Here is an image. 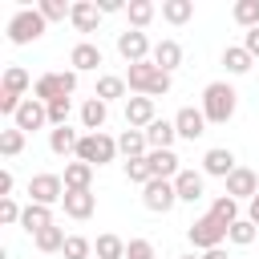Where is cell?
Returning <instances> with one entry per match:
<instances>
[{
    "mask_svg": "<svg viewBox=\"0 0 259 259\" xmlns=\"http://www.w3.org/2000/svg\"><path fill=\"white\" fill-rule=\"evenodd\" d=\"M125 85H130L134 97H166L170 85H174V77L162 73L154 61H138V65L125 69Z\"/></svg>",
    "mask_w": 259,
    "mask_h": 259,
    "instance_id": "6da1fadb",
    "label": "cell"
},
{
    "mask_svg": "<svg viewBox=\"0 0 259 259\" xmlns=\"http://www.w3.org/2000/svg\"><path fill=\"white\" fill-rule=\"evenodd\" d=\"M198 109L206 113L210 125H227V121L235 117V109H239L235 85H231V81H210V85L202 89V105H198Z\"/></svg>",
    "mask_w": 259,
    "mask_h": 259,
    "instance_id": "7a4b0ae2",
    "label": "cell"
},
{
    "mask_svg": "<svg viewBox=\"0 0 259 259\" xmlns=\"http://www.w3.org/2000/svg\"><path fill=\"white\" fill-rule=\"evenodd\" d=\"M73 93H77V73H73V69L40 73V77L32 81V97H36V101H45V105L65 101V97H73Z\"/></svg>",
    "mask_w": 259,
    "mask_h": 259,
    "instance_id": "3957f363",
    "label": "cell"
},
{
    "mask_svg": "<svg viewBox=\"0 0 259 259\" xmlns=\"http://www.w3.org/2000/svg\"><path fill=\"white\" fill-rule=\"evenodd\" d=\"M45 28H49V20L36 12V4H32V8L20 4V8L12 12V20H8V40H12V45H32V40L45 36Z\"/></svg>",
    "mask_w": 259,
    "mask_h": 259,
    "instance_id": "277c9868",
    "label": "cell"
},
{
    "mask_svg": "<svg viewBox=\"0 0 259 259\" xmlns=\"http://www.w3.org/2000/svg\"><path fill=\"white\" fill-rule=\"evenodd\" d=\"M117 154H121V150H117V138H109V134L101 130V134H81L73 158H77V162H89V166L97 170V166H109Z\"/></svg>",
    "mask_w": 259,
    "mask_h": 259,
    "instance_id": "5b68a950",
    "label": "cell"
},
{
    "mask_svg": "<svg viewBox=\"0 0 259 259\" xmlns=\"http://www.w3.org/2000/svg\"><path fill=\"white\" fill-rule=\"evenodd\" d=\"M227 231H231V227H223V223L206 210V214H198V219L186 227V239H190V247H198V251H214V247H223Z\"/></svg>",
    "mask_w": 259,
    "mask_h": 259,
    "instance_id": "8992f818",
    "label": "cell"
},
{
    "mask_svg": "<svg viewBox=\"0 0 259 259\" xmlns=\"http://www.w3.org/2000/svg\"><path fill=\"white\" fill-rule=\"evenodd\" d=\"M142 206L154 210V214H170V210L178 206V190H174V182H170V178H150V182L142 186Z\"/></svg>",
    "mask_w": 259,
    "mask_h": 259,
    "instance_id": "52a82bcc",
    "label": "cell"
},
{
    "mask_svg": "<svg viewBox=\"0 0 259 259\" xmlns=\"http://www.w3.org/2000/svg\"><path fill=\"white\" fill-rule=\"evenodd\" d=\"M28 202H40V206L65 202V178L61 174H32L28 178Z\"/></svg>",
    "mask_w": 259,
    "mask_h": 259,
    "instance_id": "ba28073f",
    "label": "cell"
},
{
    "mask_svg": "<svg viewBox=\"0 0 259 259\" xmlns=\"http://www.w3.org/2000/svg\"><path fill=\"white\" fill-rule=\"evenodd\" d=\"M117 53H121V61H125V65H138V61H150L154 45H150V36H146V32L125 28V32H117Z\"/></svg>",
    "mask_w": 259,
    "mask_h": 259,
    "instance_id": "9c48e42d",
    "label": "cell"
},
{
    "mask_svg": "<svg viewBox=\"0 0 259 259\" xmlns=\"http://www.w3.org/2000/svg\"><path fill=\"white\" fill-rule=\"evenodd\" d=\"M12 125H16V130H24V134H36V130H53V125H49V105H45V101H36V97H24V105L16 109Z\"/></svg>",
    "mask_w": 259,
    "mask_h": 259,
    "instance_id": "30bf717a",
    "label": "cell"
},
{
    "mask_svg": "<svg viewBox=\"0 0 259 259\" xmlns=\"http://www.w3.org/2000/svg\"><path fill=\"white\" fill-rule=\"evenodd\" d=\"M239 170V162H235V150H227V146H210L206 154H202V174L206 178H231Z\"/></svg>",
    "mask_w": 259,
    "mask_h": 259,
    "instance_id": "8fae6325",
    "label": "cell"
},
{
    "mask_svg": "<svg viewBox=\"0 0 259 259\" xmlns=\"http://www.w3.org/2000/svg\"><path fill=\"white\" fill-rule=\"evenodd\" d=\"M150 121H158L154 97H125V130H150Z\"/></svg>",
    "mask_w": 259,
    "mask_h": 259,
    "instance_id": "7c38bea8",
    "label": "cell"
},
{
    "mask_svg": "<svg viewBox=\"0 0 259 259\" xmlns=\"http://www.w3.org/2000/svg\"><path fill=\"white\" fill-rule=\"evenodd\" d=\"M206 113L202 109H194V105H182L178 113H174V130H178V138H186V142H198L202 134H206Z\"/></svg>",
    "mask_w": 259,
    "mask_h": 259,
    "instance_id": "4fadbf2b",
    "label": "cell"
},
{
    "mask_svg": "<svg viewBox=\"0 0 259 259\" xmlns=\"http://www.w3.org/2000/svg\"><path fill=\"white\" fill-rule=\"evenodd\" d=\"M174 190H178V202H198V198L206 194V174H202V170L182 166V170H178V178H174Z\"/></svg>",
    "mask_w": 259,
    "mask_h": 259,
    "instance_id": "5bb4252c",
    "label": "cell"
},
{
    "mask_svg": "<svg viewBox=\"0 0 259 259\" xmlns=\"http://www.w3.org/2000/svg\"><path fill=\"white\" fill-rule=\"evenodd\" d=\"M227 194H231L235 202H243V198L251 202V198L259 194V174H255L251 166H239V170L227 178Z\"/></svg>",
    "mask_w": 259,
    "mask_h": 259,
    "instance_id": "9a60e30c",
    "label": "cell"
},
{
    "mask_svg": "<svg viewBox=\"0 0 259 259\" xmlns=\"http://www.w3.org/2000/svg\"><path fill=\"white\" fill-rule=\"evenodd\" d=\"M97 65H101V49L93 40H77L69 49V69L73 73H97Z\"/></svg>",
    "mask_w": 259,
    "mask_h": 259,
    "instance_id": "2e32d148",
    "label": "cell"
},
{
    "mask_svg": "<svg viewBox=\"0 0 259 259\" xmlns=\"http://www.w3.org/2000/svg\"><path fill=\"white\" fill-rule=\"evenodd\" d=\"M65 214L69 219H77V223H85V219H93V210H97V194L93 190H65Z\"/></svg>",
    "mask_w": 259,
    "mask_h": 259,
    "instance_id": "e0dca14e",
    "label": "cell"
},
{
    "mask_svg": "<svg viewBox=\"0 0 259 259\" xmlns=\"http://www.w3.org/2000/svg\"><path fill=\"white\" fill-rule=\"evenodd\" d=\"M69 24H73L77 32H97V24H101V8H97V0H73Z\"/></svg>",
    "mask_w": 259,
    "mask_h": 259,
    "instance_id": "ac0fdd59",
    "label": "cell"
},
{
    "mask_svg": "<svg viewBox=\"0 0 259 259\" xmlns=\"http://www.w3.org/2000/svg\"><path fill=\"white\" fill-rule=\"evenodd\" d=\"M105 121H109V105L101 97H85L81 101V125H85V134H101Z\"/></svg>",
    "mask_w": 259,
    "mask_h": 259,
    "instance_id": "d6986e66",
    "label": "cell"
},
{
    "mask_svg": "<svg viewBox=\"0 0 259 259\" xmlns=\"http://www.w3.org/2000/svg\"><path fill=\"white\" fill-rule=\"evenodd\" d=\"M146 162H150V170H154V178H178V170H182V158L174 154V150H150L146 154Z\"/></svg>",
    "mask_w": 259,
    "mask_h": 259,
    "instance_id": "ffe728a7",
    "label": "cell"
},
{
    "mask_svg": "<svg viewBox=\"0 0 259 259\" xmlns=\"http://www.w3.org/2000/svg\"><path fill=\"white\" fill-rule=\"evenodd\" d=\"M150 61H154V65H158L162 73H174V69L182 65V45L166 36V40H158V45H154V53H150Z\"/></svg>",
    "mask_w": 259,
    "mask_h": 259,
    "instance_id": "44dd1931",
    "label": "cell"
},
{
    "mask_svg": "<svg viewBox=\"0 0 259 259\" xmlns=\"http://www.w3.org/2000/svg\"><path fill=\"white\" fill-rule=\"evenodd\" d=\"M125 93H130L125 73H101V77H97V85H93V97H101L105 105H109V101H117V97H125Z\"/></svg>",
    "mask_w": 259,
    "mask_h": 259,
    "instance_id": "7402d4cb",
    "label": "cell"
},
{
    "mask_svg": "<svg viewBox=\"0 0 259 259\" xmlns=\"http://www.w3.org/2000/svg\"><path fill=\"white\" fill-rule=\"evenodd\" d=\"M146 142H150V150H174V142H178L174 117H170V121H166V117L150 121V130H146Z\"/></svg>",
    "mask_w": 259,
    "mask_h": 259,
    "instance_id": "603a6c76",
    "label": "cell"
},
{
    "mask_svg": "<svg viewBox=\"0 0 259 259\" xmlns=\"http://www.w3.org/2000/svg\"><path fill=\"white\" fill-rule=\"evenodd\" d=\"M77 142H81V134H77L73 125H57V130H49V150H53L57 158H73V154H77Z\"/></svg>",
    "mask_w": 259,
    "mask_h": 259,
    "instance_id": "cb8c5ba5",
    "label": "cell"
},
{
    "mask_svg": "<svg viewBox=\"0 0 259 259\" xmlns=\"http://www.w3.org/2000/svg\"><path fill=\"white\" fill-rule=\"evenodd\" d=\"M65 190H93V166L89 162H65Z\"/></svg>",
    "mask_w": 259,
    "mask_h": 259,
    "instance_id": "d4e9b609",
    "label": "cell"
},
{
    "mask_svg": "<svg viewBox=\"0 0 259 259\" xmlns=\"http://www.w3.org/2000/svg\"><path fill=\"white\" fill-rule=\"evenodd\" d=\"M251 65H255V57H251L243 45H227V49H223V69H227L231 77H243V73H251Z\"/></svg>",
    "mask_w": 259,
    "mask_h": 259,
    "instance_id": "484cf974",
    "label": "cell"
},
{
    "mask_svg": "<svg viewBox=\"0 0 259 259\" xmlns=\"http://www.w3.org/2000/svg\"><path fill=\"white\" fill-rule=\"evenodd\" d=\"M20 227L28 235H40L45 227H53V206H40V202H28L24 214H20Z\"/></svg>",
    "mask_w": 259,
    "mask_h": 259,
    "instance_id": "4316f807",
    "label": "cell"
},
{
    "mask_svg": "<svg viewBox=\"0 0 259 259\" xmlns=\"http://www.w3.org/2000/svg\"><path fill=\"white\" fill-rule=\"evenodd\" d=\"M117 150L125 154V162H130V158H146V154H150L146 130H121V138H117Z\"/></svg>",
    "mask_w": 259,
    "mask_h": 259,
    "instance_id": "83f0119b",
    "label": "cell"
},
{
    "mask_svg": "<svg viewBox=\"0 0 259 259\" xmlns=\"http://www.w3.org/2000/svg\"><path fill=\"white\" fill-rule=\"evenodd\" d=\"M158 16V8L150 4V0H130L125 4V20H130V28H138V32H146V24Z\"/></svg>",
    "mask_w": 259,
    "mask_h": 259,
    "instance_id": "f1b7e54d",
    "label": "cell"
},
{
    "mask_svg": "<svg viewBox=\"0 0 259 259\" xmlns=\"http://www.w3.org/2000/svg\"><path fill=\"white\" fill-rule=\"evenodd\" d=\"M65 239H69V235H65V227H57V223H53V227H45L40 235H32L36 251H45V255H53V251H65Z\"/></svg>",
    "mask_w": 259,
    "mask_h": 259,
    "instance_id": "f546056e",
    "label": "cell"
},
{
    "mask_svg": "<svg viewBox=\"0 0 259 259\" xmlns=\"http://www.w3.org/2000/svg\"><path fill=\"white\" fill-rule=\"evenodd\" d=\"M125 239L121 235H97V243H93V255L97 259H125Z\"/></svg>",
    "mask_w": 259,
    "mask_h": 259,
    "instance_id": "4dcf8cb0",
    "label": "cell"
},
{
    "mask_svg": "<svg viewBox=\"0 0 259 259\" xmlns=\"http://www.w3.org/2000/svg\"><path fill=\"white\" fill-rule=\"evenodd\" d=\"M231 16H235V24H239L243 32H251V28H259V0H235V8H231Z\"/></svg>",
    "mask_w": 259,
    "mask_h": 259,
    "instance_id": "1f68e13d",
    "label": "cell"
},
{
    "mask_svg": "<svg viewBox=\"0 0 259 259\" xmlns=\"http://www.w3.org/2000/svg\"><path fill=\"white\" fill-rule=\"evenodd\" d=\"M194 16V0H162V20L166 24H186Z\"/></svg>",
    "mask_w": 259,
    "mask_h": 259,
    "instance_id": "d6a6232c",
    "label": "cell"
},
{
    "mask_svg": "<svg viewBox=\"0 0 259 259\" xmlns=\"http://www.w3.org/2000/svg\"><path fill=\"white\" fill-rule=\"evenodd\" d=\"M210 214H214V219H219L223 227H235V223L243 219V214H239V202H235L231 194H219V198L210 202Z\"/></svg>",
    "mask_w": 259,
    "mask_h": 259,
    "instance_id": "836d02e7",
    "label": "cell"
},
{
    "mask_svg": "<svg viewBox=\"0 0 259 259\" xmlns=\"http://www.w3.org/2000/svg\"><path fill=\"white\" fill-rule=\"evenodd\" d=\"M24 130H16V125H8V130H0V154L4 158H16L20 150H24Z\"/></svg>",
    "mask_w": 259,
    "mask_h": 259,
    "instance_id": "e575fe53",
    "label": "cell"
},
{
    "mask_svg": "<svg viewBox=\"0 0 259 259\" xmlns=\"http://www.w3.org/2000/svg\"><path fill=\"white\" fill-rule=\"evenodd\" d=\"M36 12H40L49 24H57V20H69L73 4H65V0H36Z\"/></svg>",
    "mask_w": 259,
    "mask_h": 259,
    "instance_id": "d590c367",
    "label": "cell"
},
{
    "mask_svg": "<svg viewBox=\"0 0 259 259\" xmlns=\"http://www.w3.org/2000/svg\"><path fill=\"white\" fill-rule=\"evenodd\" d=\"M121 166H125V182H134V186H146V182L154 178V170H150L146 158H130V162H121Z\"/></svg>",
    "mask_w": 259,
    "mask_h": 259,
    "instance_id": "8d00e7d4",
    "label": "cell"
},
{
    "mask_svg": "<svg viewBox=\"0 0 259 259\" xmlns=\"http://www.w3.org/2000/svg\"><path fill=\"white\" fill-rule=\"evenodd\" d=\"M255 235H259V227H255L251 219H239V223L227 231V239H231L235 247H251V243H255Z\"/></svg>",
    "mask_w": 259,
    "mask_h": 259,
    "instance_id": "74e56055",
    "label": "cell"
},
{
    "mask_svg": "<svg viewBox=\"0 0 259 259\" xmlns=\"http://www.w3.org/2000/svg\"><path fill=\"white\" fill-rule=\"evenodd\" d=\"M61 255H65V259H93V239H85V235H69Z\"/></svg>",
    "mask_w": 259,
    "mask_h": 259,
    "instance_id": "f35d334b",
    "label": "cell"
},
{
    "mask_svg": "<svg viewBox=\"0 0 259 259\" xmlns=\"http://www.w3.org/2000/svg\"><path fill=\"white\" fill-rule=\"evenodd\" d=\"M69 113H73V97L53 101V105H49V125H53V130H57V125H69Z\"/></svg>",
    "mask_w": 259,
    "mask_h": 259,
    "instance_id": "ab89813d",
    "label": "cell"
},
{
    "mask_svg": "<svg viewBox=\"0 0 259 259\" xmlns=\"http://www.w3.org/2000/svg\"><path fill=\"white\" fill-rule=\"evenodd\" d=\"M20 214H24V206L16 198H0V223L4 227H20Z\"/></svg>",
    "mask_w": 259,
    "mask_h": 259,
    "instance_id": "60d3db41",
    "label": "cell"
},
{
    "mask_svg": "<svg viewBox=\"0 0 259 259\" xmlns=\"http://www.w3.org/2000/svg\"><path fill=\"white\" fill-rule=\"evenodd\" d=\"M125 259H158V251H154V243H150V239H130Z\"/></svg>",
    "mask_w": 259,
    "mask_h": 259,
    "instance_id": "b9f144b4",
    "label": "cell"
},
{
    "mask_svg": "<svg viewBox=\"0 0 259 259\" xmlns=\"http://www.w3.org/2000/svg\"><path fill=\"white\" fill-rule=\"evenodd\" d=\"M243 49L259 61V28H251V32H243Z\"/></svg>",
    "mask_w": 259,
    "mask_h": 259,
    "instance_id": "7bdbcfd3",
    "label": "cell"
},
{
    "mask_svg": "<svg viewBox=\"0 0 259 259\" xmlns=\"http://www.w3.org/2000/svg\"><path fill=\"white\" fill-rule=\"evenodd\" d=\"M12 186H16L12 170H0V198H12Z\"/></svg>",
    "mask_w": 259,
    "mask_h": 259,
    "instance_id": "ee69618b",
    "label": "cell"
},
{
    "mask_svg": "<svg viewBox=\"0 0 259 259\" xmlns=\"http://www.w3.org/2000/svg\"><path fill=\"white\" fill-rule=\"evenodd\" d=\"M97 8H101V16H113V12H125V4H121V0H97Z\"/></svg>",
    "mask_w": 259,
    "mask_h": 259,
    "instance_id": "f6af8a7d",
    "label": "cell"
},
{
    "mask_svg": "<svg viewBox=\"0 0 259 259\" xmlns=\"http://www.w3.org/2000/svg\"><path fill=\"white\" fill-rule=\"evenodd\" d=\"M247 219H251V223H255V227H259V194H255V198H251V202H247Z\"/></svg>",
    "mask_w": 259,
    "mask_h": 259,
    "instance_id": "bcb514c9",
    "label": "cell"
},
{
    "mask_svg": "<svg viewBox=\"0 0 259 259\" xmlns=\"http://www.w3.org/2000/svg\"><path fill=\"white\" fill-rule=\"evenodd\" d=\"M202 259H227V251H223V247H214V251H202Z\"/></svg>",
    "mask_w": 259,
    "mask_h": 259,
    "instance_id": "7dc6e473",
    "label": "cell"
},
{
    "mask_svg": "<svg viewBox=\"0 0 259 259\" xmlns=\"http://www.w3.org/2000/svg\"><path fill=\"white\" fill-rule=\"evenodd\" d=\"M178 259H202V255H178Z\"/></svg>",
    "mask_w": 259,
    "mask_h": 259,
    "instance_id": "c3c4849f",
    "label": "cell"
}]
</instances>
